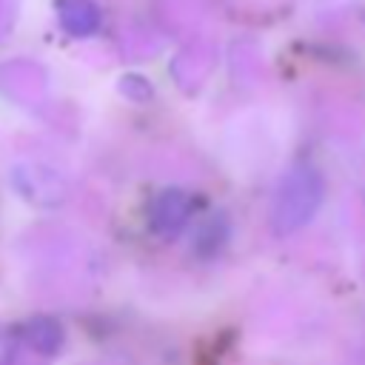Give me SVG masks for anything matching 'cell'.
<instances>
[{"label": "cell", "instance_id": "1", "mask_svg": "<svg viewBox=\"0 0 365 365\" xmlns=\"http://www.w3.org/2000/svg\"><path fill=\"white\" fill-rule=\"evenodd\" d=\"M325 197L322 174L314 165H294L285 171V177L277 185L274 205H271V228L277 237L294 234L305 228L314 214L319 211Z\"/></svg>", "mask_w": 365, "mask_h": 365}, {"label": "cell", "instance_id": "2", "mask_svg": "<svg viewBox=\"0 0 365 365\" xmlns=\"http://www.w3.org/2000/svg\"><path fill=\"white\" fill-rule=\"evenodd\" d=\"M191 197L182 188H163L148 208V222L160 237H177L191 220Z\"/></svg>", "mask_w": 365, "mask_h": 365}, {"label": "cell", "instance_id": "3", "mask_svg": "<svg viewBox=\"0 0 365 365\" xmlns=\"http://www.w3.org/2000/svg\"><path fill=\"white\" fill-rule=\"evenodd\" d=\"M57 20L71 37H91L100 29V9L91 0H57Z\"/></svg>", "mask_w": 365, "mask_h": 365}, {"label": "cell", "instance_id": "4", "mask_svg": "<svg viewBox=\"0 0 365 365\" xmlns=\"http://www.w3.org/2000/svg\"><path fill=\"white\" fill-rule=\"evenodd\" d=\"M20 334L26 339V345L34 354H40V356H54L60 351V345H63V325L57 319H51V317H34V319H29Z\"/></svg>", "mask_w": 365, "mask_h": 365}, {"label": "cell", "instance_id": "5", "mask_svg": "<svg viewBox=\"0 0 365 365\" xmlns=\"http://www.w3.org/2000/svg\"><path fill=\"white\" fill-rule=\"evenodd\" d=\"M14 351H17V348H14V336L0 328V365H11L14 356H17Z\"/></svg>", "mask_w": 365, "mask_h": 365}]
</instances>
